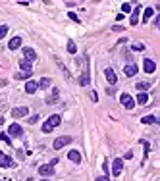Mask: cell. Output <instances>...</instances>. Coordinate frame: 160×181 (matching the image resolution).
I'll return each mask as SVG.
<instances>
[{"instance_id": "4316f807", "label": "cell", "mask_w": 160, "mask_h": 181, "mask_svg": "<svg viewBox=\"0 0 160 181\" xmlns=\"http://www.w3.org/2000/svg\"><path fill=\"white\" fill-rule=\"evenodd\" d=\"M131 10H133V8H131V4H129V2H123V4H122V12H123V14H129Z\"/></svg>"}, {"instance_id": "e575fe53", "label": "cell", "mask_w": 160, "mask_h": 181, "mask_svg": "<svg viewBox=\"0 0 160 181\" xmlns=\"http://www.w3.org/2000/svg\"><path fill=\"white\" fill-rule=\"evenodd\" d=\"M91 98L94 100V102H97V100H98V95H97V92H94V91H93V92H91Z\"/></svg>"}, {"instance_id": "d6a6232c", "label": "cell", "mask_w": 160, "mask_h": 181, "mask_svg": "<svg viewBox=\"0 0 160 181\" xmlns=\"http://www.w3.org/2000/svg\"><path fill=\"white\" fill-rule=\"evenodd\" d=\"M37 121H39V116H31V118H27V124H37Z\"/></svg>"}, {"instance_id": "277c9868", "label": "cell", "mask_w": 160, "mask_h": 181, "mask_svg": "<svg viewBox=\"0 0 160 181\" xmlns=\"http://www.w3.org/2000/svg\"><path fill=\"white\" fill-rule=\"evenodd\" d=\"M39 173L42 177H52L54 175V166L52 164H42V166H39Z\"/></svg>"}, {"instance_id": "6da1fadb", "label": "cell", "mask_w": 160, "mask_h": 181, "mask_svg": "<svg viewBox=\"0 0 160 181\" xmlns=\"http://www.w3.org/2000/svg\"><path fill=\"white\" fill-rule=\"evenodd\" d=\"M60 121H62V118H60L58 114L50 116V118L45 121V124H42V133H50L54 127H58V125H60Z\"/></svg>"}, {"instance_id": "5b68a950", "label": "cell", "mask_w": 160, "mask_h": 181, "mask_svg": "<svg viewBox=\"0 0 160 181\" xmlns=\"http://www.w3.org/2000/svg\"><path fill=\"white\" fill-rule=\"evenodd\" d=\"M14 166H16V162H14L10 156H6L2 150H0V168H14Z\"/></svg>"}, {"instance_id": "52a82bcc", "label": "cell", "mask_w": 160, "mask_h": 181, "mask_svg": "<svg viewBox=\"0 0 160 181\" xmlns=\"http://www.w3.org/2000/svg\"><path fill=\"white\" fill-rule=\"evenodd\" d=\"M120 100H122V104L127 108V110H131V108L135 106V100L131 98V95H127V92H123V95L120 96Z\"/></svg>"}, {"instance_id": "d590c367", "label": "cell", "mask_w": 160, "mask_h": 181, "mask_svg": "<svg viewBox=\"0 0 160 181\" xmlns=\"http://www.w3.org/2000/svg\"><path fill=\"white\" fill-rule=\"evenodd\" d=\"M131 158H133V152H131V150H129V152H126V160H131Z\"/></svg>"}, {"instance_id": "484cf974", "label": "cell", "mask_w": 160, "mask_h": 181, "mask_svg": "<svg viewBox=\"0 0 160 181\" xmlns=\"http://www.w3.org/2000/svg\"><path fill=\"white\" fill-rule=\"evenodd\" d=\"M31 75H33V71H29V73H23V71H18V73L14 75V77H16V79H29Z\"/></svg>"}, {"instance_id": "83f0119b", "label": "cell", "mask_w": 160, "mask_h": 181, "mask_svg": "<svg viewBox=\"0 0 160 181\" xmlns=\"http://www.w3.org/2000/svg\"><path fill=\"white\" fill-rule=\"evenodd\" d=\"M0 141H4L6 144H12V139H10V135H6V133H0Z\"/></svg>"}, {"instance_id": "cb8c5ba5", "label": "cell", "mask_w": 160, "mask_h": 181, "mask_svg": "<svg viewBox=\"0 0 160 181\" xmlns=\"http://www.w3.org/2000/svg\"><path fill=\"white\" fill-rule=\"evenodd\" d=\"M39 87H41V89H48V87H50V79L48 77H42L41 81H39Z\"/></svg>"}, {"instance_id": "30bf717a", "label": "cell", "mask_w": 160, "mask_h": 181, "mask_svg": "<svg viewBox=\"0 0 160 181\" xmlns=\"http://www.w3.org/2000/svg\"><path fill=\"white\" fill-rule=\"evenodd\" d=\"M8 133H10V137H21L23 135V129H21V125H18V124H12Z\"/></svg>"}, {"instance_id": "7c38bea8", "label": "cell", "mask_w": 160, "mask_h": 181, "mask_svg": "<svg viewBox=\"0 0 160 181\" xmlns=\"http://www.w3.org/2000/svg\"><path fill=\"white\" fill-rule=\"evenodd\" d=\"M23 60H27V62H35L37 60V54H35L33 48H23Z\"/></svg>"}, {"instance_id": "ffe728a7", "label": "cell", "mask_w": 160, "mask_h": 181, "mask_svg": "<svg viewBox=\"0 0 160 181\" xmlns=\"http://www.w3.org/2000/svg\"><path fill=\"white\" fill-rule=\"evenodd\" d=\"M137 104H149V95L147 92H139V96H137Z\"/></svg>"}, {"instance_id": "d6986e66", "label": "cell", "mask_w": 160, "mask_h": 181, "mask_svg": "<svg viewBox=\"0 0 160 181\" xmlns=\"http://www.w3.org/2000/svg\"><path fill=\"white\" fill-rule=\"evenodd\" d=\"M135 87H137V91H139V92H147L150 89V83L149 81H141V83H137Z\"/></svg>"}, {"instance_id": "8992f818", "label": "cell", "mask_w": 160, "mask_h": 181, "mask_svg": "<svg viewBox=\"0 0 160 181\" xmlns=\"http://www.w3.org/2000/svg\"><path fill=\"white\" fill-rule=\"evenodd\" d=\"M122 171H123V160H122V158H116L114 164H112V175L118 177Z\"/></svg>"}, {"instance_id": "5bb4252c", "label": "cell", "mask_w": 160, "mask_h": 181, "mask_svg": "<svg viewBox=\"0 0 160 181\" xmlns=\"http://www.w3.org/2000/svg\"><path fill=\"white\" fill-rule=\"evenodd\" d=\"M123 73H126L127 77H133L137 73V66H135V64H127V66L123 68Z\"/></svg>"}, {"instance_id": "e0dca14e", "label": "cell", "mask_w": 160, "mask_h": 181, "mask_svg": "<svg viewBox=\"0 0 160 181\" xmlns=\"http://www.w3.org/2000/svg\"><path fill=\"white\" fill-rule=\"evenodd\" d=\"M68 158H70L71 162H75V164L81 162V154H79L77 150H70V152H68Z\"/></svg>"}, {"instance_id": "3957f363", "label": "cell", "mask_w": 160, "mask_h": 181, "mask_svg": "<svg viewBox=\"0 0 160 181\" xmlns=\"http://www.w3.org/2000/svg\"><path fill=\"white\" fill-rule=\"evenodd\" d=\"M91 83V77H89V58H85V69H83V75L79 77V85L87 87Z\"/></svg>"}, {"instance_id": "f35d334b", "label": "cell", "mask_w": 160, "mask_h": 181, "mask_svg": "<svg viewBox=\"0 0 160 181\" xmlns=\"http://www.w3.org/2000/svg\"><path fill=\"white\" fill-rule=\"evenodd\" d=\"M42 181H48V179H42Z\"/></svg>"}, {"instance_id": "2e32d148", "label": "cell", "mask_w": 160, "mask_h": 181, "mask_svg": "<svg viewBox=\"0 0 160 181\" xmlns=\"http://www.w3.org/2000/svg\"><path fill=\"white\" fill-rule=\"evenodd\" d=\"M141 124H145V125L158 124V118H156V116H145V118H141Z\"/></svg>"}, {"instance_id": "44dd1931", "label": "cell", "mask_w": 160, "mask_h": 181, "mask_svg": "<svg viewBox=\"0 0 160 181\" xmlns=\"http://www.w3.org/2000/svg\"><path fill=\"white\" fill-rule=\"evenodd\" d=\"M19 68L23 69V73H29V71H33V69H31V62H27V60H21V62H19Z\"/></svg>"}, {"instance_id": "8d00e7d4", "label": "cell", "mask_w": 160, "mask_h": 181, "mask_svg": "<svg viewBox=\"0 0 160 181\" xmlns=\"http://www.w3.org/2000/svg\"><path fill=\"white\" fill-rule=\"evenodd\" d=\"M112 31H123V27H122V25H114Z\"/></svg>"}, {"instance_id": "74e56055", "label": "cell", "mask_w": 160, "mask_h": 181, "mask_svg": "<svg viewBox=\"0 0 160 181\" xmlns=\"http://www.w3.org/2000/svg\"><path fill=\"white\" fill-rule=\"evenodd\" d=\"M4 124V118H0V125H2Z\"/></svg>"}, {"instance_id": "603a6c76", "label": "cell", "mask_w": 160, "mask_h": 181, "mask_svg": "<svg viewBox=\"0 0 160 181\" xmlns=\"http://www.w3.org/2000/svg\"><path fill=\"white\" fill-rule=\"evenodd\" d=\"M68 52H70V54H75V52H77V46H75V42L71 41V39L68 41Z\"/></svg>"}, {"instance_id": "4dcf8cb0", "label": "cell", "mask_w": 160, "mask_h": 181, "mask_svg": "<svg viewBox=\"0 0 160 181\" xmlns=\"http://www.w3.org/2000/svg\"><path fill=\"white\" fill-rule=\"evenodd\" d=\"M141 144H143V148H145V158H147V154H149V150H150V144H149L147 141H141Z\"/></svg>"}, {"instance_id": "f1b7e54d", "label": "cell", "mask_w": 160, "mask_h": 181, "mask_svg": "<svg viewBox=\"0 0 160 181\" xmlns=\"http://www.w3.org/2000/svg\"><path fill=\"white\" fill-rule=\"evenodd\" d=\"M131 48L139 52V50H145V45H143V42H133V45H131Z\"/></svg>"}, {"instance_id": "9c48e42d", "label": "cell", "mask_w": 160, "mask_h": 181, "mask_svg": "<svg viewBox=\"0 0 160 181\" xmlns=\"http://www.w3.org/2000/svg\"><path fill=\"white\" fill-rule=\"evenodd\" d=\"M27 114H29V108L27 106H19V108H14V110H12L14 118H25Z\"/></svg>"}, {"instance_id": "7a4b0ae2", "label": "cell", "mask_w": 160, "mask_h": 181, "mask_svg": "<svg viewBox=\"0 0 160 181\" xmlns=\"http://www.w3.org/2000/svg\"><path fill=\"white\" fill-rule=\"evenodd\" d=\"M71 143V137L70 135H64V137H58V139L52 143V148L54 150H60V148H64V147H68V144Z\"/></svg>"}, {"instance_id": "1f68e13d", "label": "cell", "mask_w": 160, "mask_h": 181, "mask_svg": "<svg viewBox=\"0 0 160 181\" xmlns=\"http://www.w3.org/2000/svg\"><path fill=\"white\" fill-rule=\"evenodd\" d=\"M68 18H70L71 21H75V23H79V18H77V14H74V12H70V14H68Z\"/></svg>"}, {"instance_id": "ba28073f", "label": "cell", "mask_w": 160, "mask_h": 181, "mask_svg": "<svg viewBox=\"0 0 160 181\" xmlns=\"http://www.w3.org/2000/svg\"><path fill=\"white\" fill-rule=\"evenodd\" d=\"M143 68H145L147 73H154V71H156V64L152 62L150 58H145V60H143Z\"/></svg>"}, {"instance_id": "7402d4cb", "label": "cell", "mask_w": 160, "mask_h": 181, "mask_svg": "<svg viewBox=\"0 0 160 181\" xmlns=\"http://www.w3.org/2000/svg\"><path fill=\"white\" fill-rule=\"evenodd\" d=\"M58 102V89L52 91V96H48L46 98V104H56Z\"/></svg>"}, {"instance_id": "f546056e", "label": "cell", "mask_w": 160, "mask_h": 181, "mask_svg": "<svg viewBox=\"0 0 160 181\" xmlns=\"http://www.w3.org/2000/svg\"><path fill=\"white\" fill-rule=\"evenodd\" d=\"M6 33H8V25H0V39H4Z\"/></svg>"}, {"instance_id": "ac0fdd59", "label": "cell", "mask_w": 160, "mask_h": 181, "mask_svg": "<svg viewBox=\"0 0 160 181\" xmlns=\"http://www.w3.org/2000/svg\"><path fill=\"white\" fill-rule=\"evenodd\" d=\"M21 46V37H14L10 42H8V48L10 50H16V48H19Z\"/></svg>"}, {"instance_id": "836d02e7", "label": "cell", "mask_w": 160, "mask_h": 181, "mask_svg": "<svg viewBox=\"0 0 160 181\" xmlns=\"http://www.w3.org/2000/svg\"><path fill=\"white\" fill-rule=\"evenodd\" d=\"M94 181H110V177H108V175H100V177H97Z\"/></svg>"}, {"instance_id": "d4e9b609", "label": "cell", "mask_w": 160, "mask_h": 181, "mask_svg": "<svg viewBox=\"0 0 160 181\" xmlns=\"http://www.w3.org/2000/svg\"><path fill=\"white\" fill-rule=\"evenodd\" d=\"M152 14H154V8H147V10H145V14H143V21L150 19V18H152Z\"/></svg>"}, {"instance_id": "9a60e30c", "label": "cell", "mask_w": 160, "mask_h": 181, "mask_svg": "<svg viewBox=\"0 0 160 181\" xmlns=\"http://www.w3.org/2000/svg\"><path fill=\"white\" fill-rule=\"evenodd\" d=\"M139 12H141V6L133 8V12H131V19H129V23H131V25H137V21H139Z\"/></svg>"}, {"instance_id": "8fae6325", "label": "cell", "mask_w": 160, "mask_h": 181, "mask_svg": "<svg viewBox=\"0 0 160 181\" xmlns=\"http://www.w3.org/2000/svg\"><path fill=\"white\" fill-rule=\"evenodd\" d=\"M37 89H39V83L37 81H27L25 83V92H27V95H35Z\"/></svg>"}, {"instance_id": "4fadbf2b", "label": "cell", "mask_w": 160, "mask_h": 181, "mask_svg": "<svg viewBox=\"0 0 160 181\" xmlns=\"http://www.w3.org/2000/svg\"><path fill=\"white\" fill-rule=\"evenodd\" d=\"M104 75H106V79H108V83H110V85H116L118 77H116V73H114L112 68H106V69H104Z\"/></svg>"}]
</instances>
